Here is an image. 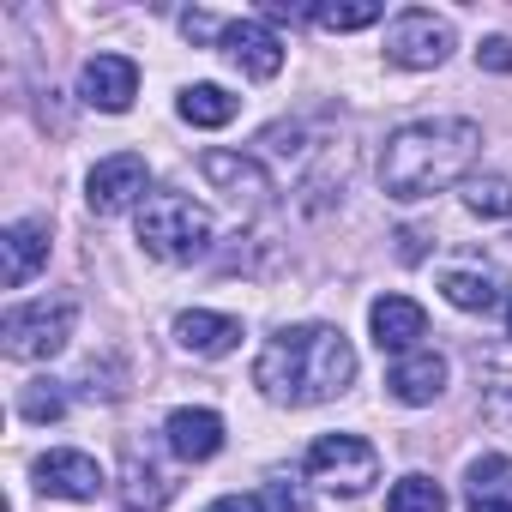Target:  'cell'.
I'll list each match as a JSON object with an SVG mask.
<instances>
[{"label":"cell","instance_id":"5b68a950","mask_svg":"<svg viewBox=\"0 0 512 512\" xmlns=\"http://www.w3.org/2000/svg\"><path fill=\"white\" fill-rule=\"evenodd\" d=\"M308 476L332 494H368L380 482V452L362 434H320L308 446Z\"/></svg>","mask_w":512,"mask_h":512},{"label":"cell","instance_id":"d6986e66","mask_svg":"<svg viewBox=\"0 0 512 512\" xmlns=\"http://www.w3.org/2000/svg\"><path fill=\"white\" fill-rule=\"evenodd\" d=\"M175 109H181V121H187V127H229L241 103H235L223 85H187Z\"/></svg>","mask_w":512,"mask_h":512},{"label":"cell","instance_id":"2e32d148","mask_svg":"<svg viewBox=\"0 0 512 512\" xmlns=\"http://www.w3.org/2000/svg\"><path fill=\"white\" fill-rule=\"evenodd\" d=\"M386 386H392L398 404H434V398L446 392V356H434V350H410V356L392 362Z\"/></svg>","mask_w":512,"mask_h":512},{"label":"cell","instance_id":"4fadbf2b","mask_svg":"<svg viewBox=\"0 0 512 512\" xmlns=\"http://www.w3.org/2000/svg\"><path fill=\"white\" fill-rule=\"evenodd\" d=\"M163 440H169V452L181 458V464H205V458H217L223 452V416L217 410H169V422H163Z\"/></svg>","mask_w":512,"mask_h":512},{"label":"cell","instance_id":"e0dca14e","mask_svg":"<svg viewBox=\"0 0 512 512\" xmlns=\"http://www.w3.org/2000/svg\"><path fill=\"white\" fill-rule=\"evenodd\" d=\"M121 494H127V512H157V506L175 494V476H169L151 452L127 446V482H121Z\"/></svg>","mask_w":512,"mask_h":512},{"label":"cell","instance_id":"7402d4cb","mask_svg":"<svg viewBox=\"0 0 512 512\" xmlns=\"http://www.w3.org/2000/svg\"><path fill=\"white\" fill-rule=\"evenodd\" d=\"M464 205H470L476 217H512V181H506V175H476V181L464 187Z\"/></svg>","mask_w":512,"mask_h":512},{"label":"cell","instance_id":"d4e9b609","mask_svg":"<svg viewBox=\"0 0 512 512\" xmlns=\"http://www.w3.org/2000/svg\"><path fill=\"white\" fill-rule=\"evenodd\" d=\"M506 476H512L506 458H476V464H470V494H476V500H494V488H506Z\"/></svg>","mask_w":512,"mask_h":512},{"label":"cell","instance_id":"52a82bcc","mask_svg":"<svg viewBox=\"0 0 512 512\" xmlns=\"http://www.w3.org/2000/svg\"><path fill=\"white\" fill-rule=\"evenodd\" d=\"M145 181H151L145 157H139V151H115V157H103V163L91 169V181H85V205H91L97 217H121V211L145 205Z\"/></svg>","mask_w":512,"mask_h":512},{"label":"cell","instance_id":"7c38bea8","mask_svg":"<svg viewBox=\"0 0 512 512\" xmlns=\"http://www.w3.org/2000/svg\"><path fill=\"white\" fill-rule=\"evenodd\" d=\"M79 97L103 115H127L133 97H139V67L127 55H91L85 73H79Z\"/></svg>","mask_w":512,"mask_h":512},{"label":"cell","instance_id":"9c48e42d","mask_svg":"<svg viewBox=\"0 0 512 512\" xmlns=\"http://www.w3.org/2000/svg\"><path fill=\"white\" fill-rule=\"evenodd\" d=\"M31 476H37V488L49 494V500H97L103 494V464L91 458V452H43L37 464H31Z\"/></svg>","mask_w":512,"mask_h":512},{"label":"cell","instance_id":"9a60e30c","mask_svg":"<svg viewBox=\"0 0 512 512\" xmlns=\"http://www.w3.org/2000/svg\"><path fill=\"white\" fill-rule=\"evenodd\" d=\"M175 344L187 350V356H229L235 344H241V320H229V314H211V308H187V314H175Z\"/></svg>","mask_w":512,"mask_h":512},{"label":"cell","instance_id":"5bb4252c","mask_svg":"<svg viewBox=\"0 0 512 512\" xmlns=\"http://www.w3.org/2000/svg\"><path fill=\"white\" fill-rule=\"evenodd\" d=\"M368 332H374V344H380V350L410 356V350H416V338L428 332V314H422V302H410V296H380V302L368 308Z\"/></svg>","mask_w":512,"mask_h":512},{"label":"cell","instance_id":"3957f363","mask_svg":"<svg viewBox=\"0 0 512 512\" xmlns=\"http://www.w3.org/2000/svg\"><path fill=\"white\" fill-rule=\"evenodd\" d=\"M139 247L163 266H193V260L211 253V211L199 199L163 187V193H151L139 205Z\"/></svg>","mask_w":512,"mask_h":512},{"label":"cell","instance_id":"484cf974","mask_svg":"<svg viewBox=\"0 0 512 512\" xmlns=\"http://www.w3.org/2000/svg\"><path fill=\"white\" fill-rule=\"evenodd\" d=\"M476 67H488V73H512V43H506V37H488V43L476 49Z\"/></svg>","mask_w":512,"mask_h":512},{"label":"cell","instance_id":"ba28073f","mask_svg":"<svg viewBox=\"0 0 512 512\" xmlns=\"http://www.w3.org/2000/svg\"><path fill=\"white\" fill-rule=\"evenodd\" d=\"M199 175L235 205V211H260L266 199H272V181H266V169L253 163V157H241V151H205L199 157Z\"/></svg>","mask_w":512,"mask_h":512},{"label":"cell","instance_id":"cb8c5ba5","mask_svg":"<svg viewBox=\"0 0 512 512\" xmlns=\"http://www.w3.org/2000/svg\"><path fill=\"white\" fill-rule=\"evenodd\" d=\"M260 512H314V500H308V488H302V482L272 476V482L260 488Z\"/></svg>","mask_w":512,"mask_h":512},{"label":"cell","instance_id":"ac0fdd59","mask_svg":"<svg viewBox=\"0 0 512 512\" xmlns=\"http://www.w3.org/2000/svg\"><path fill=\"white\" fill-rule=\"evenodd\" d=\"M440 290L464 314H494L500 308V278L494 272H440Z\"/></svg>","mask_w":512,"mask_h":512},{"label":"cell","instance_id":"277c9868","mask_svg":"<svg viewBox=\"0 0 512 512\" xmlns=\"http://www.w3.org/2000/svg\"><path fill=\"white\" fill-rule=\"evenodd\" d=\"M73 320H79V308L67 296H55V302L43 296V302H25V308H7L0 338H7V356L13 362H49L55 350H67Z\"/></svg>","mask_w":512,"mask_h":512},{"label":"cell","instance_id":"4316f807","mask_svg":"<svg viewBox=\"0 0 512 512\" xmlns=\"http://www.w3.org/2000/svg\"><path fill=\"white\" fill-rule=\"evenodd\" d=\"M482 410H488L494 422H512V380H506V386H494V398H488Z\"/></svg>","mask_w":512,"mask_h":512},{"label":"cell","instance_id":"f546056e","mask_svg":"<svg viewBox=\"0 0 512 512\" xmlns=\"http://www.w3.org/2000/svg\"><path fill=\"white\" fill-rule=\"evenodd\" d=\"M506 332H512V308H506Z\"/></svg>","mask_w":512,"mask_h":512},{"label":"cell","instance_id":"6da1fadb","mask_svg":"<svg viewBox=\"0 0 512 512\" xmlns=\"http://www.w3.org/2000/svg\"><path fill=\"white\" fill-rule=\"evenodd\" d=\"M356 380V350L338 326H284L260 362H253V386L272 404H332Z\"/></svg>","mask_w":512,"mask_h":512},{"label":"cell","instance_id":"8fae6325","mask_svg":"<svg viewBox=\"0 0 512 512\" xmlns=\"http://www.w3.org/2000/svg\"><path fill=\"white\" fill-rule=\"evenodd\" d=\"M217 43H223V55H229L247 79H278V73H284V43H278V31L260 25V19H229Z\"/></svg>","mask_w":512,"mask_h":512},{"label":"cell","instance_id":"83f0119b","mask_svg":"<svg viewBox=\"0 0 512 512\" xmlns=\"http://www.w3.org/2000/svg\"><path fill=\"white\" fill-rule=\"evenodd\" d=\"M205 512H260V500H241V494H223V500H211Z\"/></svg>","mask_w":512,"mask_h":512},{"label":"cell","instance_id":"30bf717a","mask_svg":"<svg viewBox=\"0 0 512 512\" xmlns=\"http://www.w3.org/2000/svg\"><path fill=\"white\" fill-rule=\"evenodd\" d=\"M43 266H49V223L43 217H19L0 229V284L25 290Z\"/></svg>","mask_w":512,"mask_h":512},{"label":"cell","instance_id":"8992f818","mask_svg":"<svg viewBox=\"0 0 512 512\" xmlns=\"http://www.w3.org/2000/svg\"><path fill=\"white\" fill-rule=\"evenodd\" d=\"M452 49H458V43H452V25L434 19V13H422V7H410V13H398V19L386 25V61H392V67L434 73V67H446Z\"/></svg>","mask_w":512,"mask_h":512},{"label":"cell","instance_id":"f1b7e54d","mask_svg":"<svg viewBox=\"0 0 512 512\" xmlns=\"http://www.w3.org/2000/svg\"><path fill=\"white\" fill-rule=\"evenodd\" d=\"M470 512H512V500H476Z\"/></svg>","mask_w":512,"mask_h":512},{"label":"cell","instance_id":"603a6c76","mask_svg":"<svg viewBox=\"0 0 512 512\" xmlns=\"http://www.w3.org/2000/svg\"><path fill=\"white\" fill-rule=\"evenodd\" d=\"M61 410H67V398H61L55 380H37V386H25V398H19V416H25V422H55Z\"/></svg>","mask_w":512,"mask_h":512},{"label":"cell","instance_id":"7a4b0ae2","mask_svg":"<svg viewBox=\"0 0 512 512\" xmlns=\"http://www.w3.org/2000/svg\"><path fill=\"white\" fill-rule=\"evenodd\" d=\"M482 151V127L464 115H440V121H410L386 139L380 151V187L392 199H428L446 193Z\"/></svg>","mask_w":512,"mask_h":512},{"label":"cell","instance_id":"ffe728a7","mask_svg":"<svg viewBox=\"0 0 512 512\" xmlns=\"http://www.w3.org/2000/svg\"><path fill=\"white\" fill-rule=\"evenodd\" d=\"M386 512H446V488L434 476H398L386 494Z\"/></svg>","mask_w":512,"mask_h":512},{"label":"cell","instance_id":"44dd1931","mask_svg":"<svg viewBox=\"0 0 512 512\" xmlns=\"http://www.w3.org/2000/svg\"><path fill=\"white\" fill-rule=\"evenodd\" d=\"M380 19H386L380 0H338V7H314V25L320 31H368Z\"/></svg>","mask_w":512,"mask_h":512}]
</instances>
